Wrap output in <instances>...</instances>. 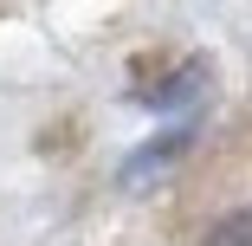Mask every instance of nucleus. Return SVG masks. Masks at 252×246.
<instances>
[{
    "mask_svg": "<svg viewBox=\"0 0 252 246\" xmlns=\"http://www.w3.org/2000/svg\"><path fill=\"white\" fill-rule=\"evenodd\" d=\"M200 246H252V208H239V214H226Z\"/></svg>",
    "mask_w": 252,
    "mask_h": 246,
    "instance_id": "1",
    "label": "nucleus"
}]
</instances>
